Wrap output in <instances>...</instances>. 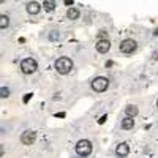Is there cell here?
<instances>
[{
    "label": "cell",
    "instance_id": "1",
    "mask_svg": "<svg viewBox=\"0 0 158 158\" xmlns=\"http://www.w3.org/2000/svg\"><path fill=\"white\" fill-rule=\"evenodd\" d=\"M73 68V62L71 59L68 57H60L56 60V70L60 73V74H68Z\"/></svg>",
    "mask_w": 158,
    "mask_h": 158
},
{
    "label": "cell",
    "instance_id": "18",
    "mask_svg": "<svg viewBox=\"0 0 158 158\" xmlns=\"http://www.w3.org/2000/svg\"><path fill=\"white\" fill-rule=\"evenodd\" d=\"M104 122H106V115H103L100 120H98V123H104Z\"/></svg>",
    "mask_w": 158,
    "mask_h": 158
},
{
    "label": "cell",
    "instance_id": "23",
    "mask_svg": "<svg viewBox=\"0 0 158 158\" xmlns=\"http://www.w3.org/2000/svg\"><path fill=\"white\" fill-rule=\"evenodd\" d=\"M82 158H84V156H82Z\"/></svg>",
    "mask_w": 158,
    "mask_h": 158
},
{
    "label": "cell",
    "instance_id": "10",
    "mask_svg": "<svg viewBox=\"0 0 158 158\" xmlns=\"http://www.w3.org/2000/svg\"><path fill=\"white\" fill-rule=\"evenodd\" d=\"M133 125H135V120H133V117H125L123 120H122V128L123 130H130V128H133Z\"/></svg>",
    "mask_w": 158,
    "mask_h": 158
},
{
    "label": "cell",
    "instance_id": "3",
    "mask_svg": "<svg viewBox=\"0 0 158 158\" xmlns=\"http://www.w3.org/2000/svg\"><path fill=\"white\" fill-rule=\"evenodd\" d=\"M36 68H38V65L33 59H24L21 62V70H22L24 74H32V73L36 71Z\"/></svg>",
    "mask_w": 158,
    "mask_h": 158
},
{
    "label": "cell",
    "instance_id": "17",
    "mask_svg": "<svg viewBox=\"0 0 158 158\" xmlns=\"http://www.w3.org/2000/svg\"><path fill=\"white\" fill-rule=\"evenodd\" d=\"M30 97H32V94H27V95H25V97H24V103H27V101L30 100Z\"/></svg>",
    "mask_w": 158,
    "mask_h": 158
},
{
    "label": "cell",
    "instance_id": "21",
    "mask_svg": "<svg viewBox=\"0 0 158 158\" xmlns=\"http://www.w3.org/2000/svg\"><path fill=\"white\" fill-rule=\"evenodd\" d=\"M0 2H2V3H3V2H5V0H0Z\"/></svg>",
    "mask_w": 158,
    "mask_h": 158
},
{
    "label": "cell",
    "instance_id": "16",
    "mask_svg": "<svg viewBox=\"0 0 158 158\" xmlns=\"http://www.w3.org/2000/svg\"><path fill=\"white\" fill-rule=\"evenodd\" d=\"M0 97H2V98H8L10 97V90L6 87H2V89H0Z\"/></svg>",
    "mask_w": 158,
    "mask_h": 158
},
{
    "label": "cell",
    "instance_id": "8",
    "mask_svg": "<svg viewBox=\"0 0 158 158\" xmlns=\"http://www.w3.org/2000/svg\"><path fill=\"white\" fill-rule=\"evenodd\" d=\"M109 49H111V43L108 41V40H100V41L97 43V51L100 52V54H106Z\"/></svg>",
    "mask_w": 158,
    "mask_h": 158
},
{
    "label": "cell",
    "instance_id": "6",
    "mask_svg": "<svg viewBox=\"0 0 158 158\" xmlns=\"http://www.w3.org/2000/svg\"><path fill=\"white\" fill-rule=\"evenodd\" d=\"M35 139H36V133L35 131H30V130L22 133V136H21V142L25 144V146H32V144L35 142Z\"/></svg>",
    "mask_w": 158,
    "mask_h": 158
},
{
    "label": "cell",
    "instance_id": "9",
    "mask_svg": "<svg viewBox=\"0 0 158 158\" xmlns=\"http://www.w3.org/2000/svg\"><path fill=\"white\" fill-rule=\"evenodd\" d=\"M27 13H29V15H38V13H40V5L36 2H30L27 5Z\"/></svg>",
    "mask_w": 158,
    "mask_h": 158
},
{
    "label": "cell",
    "instance_id": "11",
    "mask_svg": "<svg viewBox=\"0 0 158 158\" xmlns=\"http://www.w3.org/2000/svg\"><path fill=\"white\" fill-rule=\"evenodd\" d=\"M67 18L71 19V21L79 19V10H76V8H68V11H67Z\"/></svg>",
    "mask_w": 158,
    "mask_h": 158
},
{
    "label": "cell",
    "instance_id": "14",
    "mask_svg": "<svg viewBox=\"0 0 158 158\" xmlns=\"http://www.w3.org/2000/svg\"><path fill=\"white\" fill-rule=\"evenodd\" d=\"M8 25H10V18H8L6 15H2V16H0V27L6 29Z\"/></svg>",
    "mask_w": 158,
    "mask_h": 158
},
{
    "label": "cell",
    "instance_id": "20",
    "mask_svg": "<svg viewBox=\"0 0 158 158\" xmlns=\"http://www.w3.org/2000/svg\"><path fill=\"white\" fill-rule=\"evenodd\" d=\"M155 36H158V30H155Z\"/></svg>",
    "mask_w": 158,
    "mask_h": 158
},
{
    "label": "cell",
    "instance_id": "13",
    "mask_svg": "<svg viewBox=\"0 0 158 158\" xmlns=\"http://www.w3.org/2000/svg\"><path fill=\"white\" fill-rule=\"evenodd\" d=\"M125 114L128 117H135V115H138V108L136 106H127L125 108Z\"/></svg>",
    "mask_w": 158,
    "mask_h": 158
},
{
    "label": "cell",
    "instance_id": "12",
    "mask_svg": "<svg viewBox=\"0 0 158 158\" xmlns=\"http://www.w3.org/2000/svg\"><path fill=\"white\" fill-rule=\"evenodd\" d=\"M43 6H44L46 11H54L56 10V2H54V0H44Z\"/></svg>",
    "mask_w": 158,
    "mask_h": 158
},
{
    "label": "cell",
    "instance_id": "2",
    "mask_svg": "<svg viewBox=\"0 0 158 158\" xmlns=\"http://www.w3.org/2000/svg\"><path fill=\"white\" fill-rule=\"evenodd\" d=\"M76 152H77L79 156H87V155H90V152H92V144H90V141L81 139V141L76 144Z\"/></svg>",
    "mask_w": 158,
    "mask_h": 158
},
{
    "label": "cell",
    "instance_id": "4",
    "mask_svg": "<svg viewBox=\"0 0 158 158\" xmlns=\"http://www.w3.org/2000/svg\"><path fill=\"white\" fill-rule=\"evenodd\" d=\"M108 85H109V81L103 76H98L92 81V89H94L95 92H104L108 89Z\"/></svg>",
    "mask_w": 158,
    "mask_h": 158
},
{
    "label": "cell",
    "instance_id": "15",
    "mask_svg": "<svg viewBox=\"0 0 158 158\" xmlns=\"http://www.w3.org/2000/svg\"><path fill=\"white\" fill-rule=\"evenodd\" d=\"M59 38H60V35H59L57 30H51L49 32V40H51V41H57Z\"/></svg>",
    "mask_w": 158,
    "mask_h": 158
},
{
    "label": "cell",
    "instance_id": "22",
    "mask_svg": "<svg viewBox=\"0 0 158 158\" xmlns=\"http://www.w3.org/2000/svg\"><path fill=\"white\" fill-rule=\"evenodd\" d=\"M156 106H158V101H156Z\"/></svg>",
    "mask_w": 158,
    "mask_h": 158
},
{
    "label": "cell",
    "instance_id": "5",
    "mask_svg": "<svg viewBox=\"0 0 158 158\" xmlns=\"http://www.w3.org/2000/svg\"><path fill=\"white\" fill-rule=\"evenodd\" d=\"M136 51V41L135 40H123V41L120 43V52H123V54H131V52Z\"/></svg>",
    "mask_w": 158,
    "mask_h": 158
},
{
    "label": "cell",
    "instance_id": "19",
    "mask_svg": "<svg viewBox=\"0 0 158 158\" xmlns=\"http://www.w3.org/2000/svg\"><path fill=\"white\" fill-rule=\"evenodd\" d=\"M65 5H68V6L73 5V0H65Z\"/></svg>",
    "mask_w": 158,
    "mask_h": 158
},
{
    "label": "cell",
    "instance_id": "7",
    "mask_svg": "<svg viewBox=\"0 0 158 158\" xmlns=\"http://www.w3.org/2000/svg\"><path fill=\"white\" fill-rule=\"evenodd\" d=\"M128 153H130V146L127 142H122V144H118V146L115 147V155L118 158H125Z\"/></svg>",
    "mask_w": 158,
    "mask_h": 158
}]
</instances>
